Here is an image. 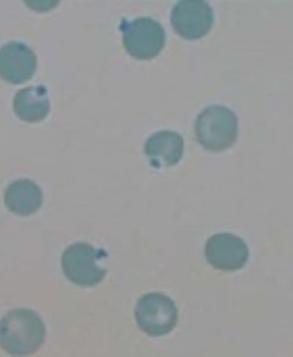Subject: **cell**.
Here are the masks:
<instances>
[{"label": "cell", "mask_w": 293, "mask_h": 357, "mask_svg": "<svg viewBox=\"0 0 293 357\" xmlns=\"http://www.w3.org/2000/svg\"><path fill=\"white\" fill-rule=\"evenodd\" d=\"M105 253L87 243H75L63 251L61 268L66 279L79 286H94L101 282L107 271L100 265Z\"/></svg>", "instance_id": "cell-3"}, {"label": "cell", "mask_w": 293, "mask_h": 357, "mask_svg": "<svg viewBox=\"0 0 293 357\" xmlns=\"http://www.w3.org/2000/svg\"><path fill=\"white\" fill-rule=\"evenodd\" d=\"M14 112L24 122H40L51 110L49 94L44 86H30L17 91L14 96Z\"/></svg>", "instance_id": "cell-11"}, {"label": "cell", "mask_w": 293, "mask_h": 357, "mask_svg": "<svg viewBox=\"0 0 293 357\" xmlns=\"http://www.w3.org/2000/svg\"><path fill=\"white\" fill-rule=\"evenodd\" d=\"M37 56L23 42H7L0 47V77L6 82L21 84L33 77Z\"/></svg>", "instance_id": "cell-8"}, {"label": "cell", "mask_w": 293, "mask_h": 357, "mask_svg": "<svg viewBox=\"0 0 293 357\" xmlns=\"http://www.w3.org/2000/svg\"><path fill=\"white\" fill-rule=\"evenodd\" d=\"M171 24L180 37L195 40L211 30L213 10L204 0H181L173 7Z\"/></svg>", "instance_id": "cell-6"}, {"label": "cell", "mask_w": 293, "mask_h": 357, "mask_svg": "<svg viewBox=\"0 0 293 357\" xmlns=\"http://www.w3.org/2000/svg\"><path fill=\"white\" fill-rule=\"evenodd\" d=\"M45 338V328L37 312L14 309L0 321V347L10 356H30L40 349Z\"/></svg>", "instance_id": "cell-1"}, {"label": "cell", "mask_w": 293, "mask_h": 357, "mask_svg": "<svg viewBox=\"0 0 293 357\" xmlns=\"http://www.w3.org/2000/svg\"><path fill=\"white\" fill-rule=\"evenodd\" d=\"M121 30L124 35L126 51L136 59H153L163 51L166 42L163 24L150 17L124 21Z\"/></svg>", "instance_id": "cell-5"}, {"label": "cell", "mask_w": 293, "mask_h": 357, "mask_svg": "<svg viewBox=\"0 0 293 357\" xmlns=\"http://www.w3.org/2000/svg\"><path fill=\"white\" fill-rule=\"evenodd\" d=\"M135 316L140 330L150 337H163L176 326L178 310L170 296L163 293H149L138 300Z\"/></svg>", "instance_id": "cell-4"}, {"label": "cell", "mask_w": 293, "mask_h": 357, "mask_svg": "<svg viewBox=\"0 0 293 357\" xmlns=\"http://www.w3.org/2000/svg\"><path fill=\"white\" fill-rule=\"evenodd\" d=\"M206 260L218 271L234 272L244 267L248 261L246 243L232 234H215L206 243Z\"/></svg>", "instance_id": "cell-7"}, {"label": "cell", "mask_w": 293, "mask_h": 357, "mask_svg": "<svg viewBox=\"0 0 293 357\" xmlns=\"http://www.w3.org/2000/svg\"><path fill=\"white\" fill-rule=\"evenodd\" d=\"M42 199H44V195H42L40 187L35 181L27 180V178L9 183V187L6 188V194H3V202H6L7 208L21 216L37 213L42 206Z\"/></svg>", "instance_id": "cell-10"}, {"label": "cell", "mask_w": 293, "mask_h": 357, "mask_svg": "<svg viewBox=\"0 0 293 357\" xmlns=\"http://www.w3.org/2000/svg\"><path fill=\"white\" fill-rule=\"evenodd\" d=\"M195 136L201 146L209 152H222L234 145L237 138V117L230 108L211 105L199 114Z\"/></svg>", "instance_id": "cell-2"}, {"label": "cell", "mask_w": 293, "mask_h": 357, "mask_svg": "<svg viewBox=\"0 0 293 357\" xmlns=\"http://www.w3.org/2000/svg\"><path fill=\"white\" fill-rule=\"evenodd\" d=\"M145 155L156 167L173 166L183 155V138L174 131H159L145 143Z\"/></svg>", "instance_id": "cell-9"}]
</instances>
